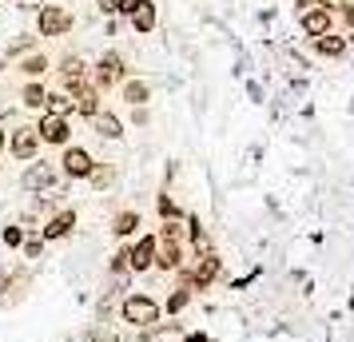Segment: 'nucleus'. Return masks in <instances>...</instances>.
Segmentation results:
<instances>
[{
	"label": "nucleus",
	"mask_w": 354,
	"mask_h": 342,
	"mask_svg": "<svg viewBox=\"0 0 354 342\" xmlns=\"http://www.w3.org/2000/svg\"><path fill=\"white\" fill-rule=\"evenodd\" d=\"M96 8L104 17H115V8H120V0H96Z\"/></svg>",
	"instance_id": "obj_33"
},
{
	"label": "nucleus",
	"mask_w": 354,
	"mask_h": 342,
	"mask_svg": "<svg viewBox=\"0 0 354 342\" xmlns=\"http://www.w3.org/2000/svg\"><path fill=\"white\" fill-rule=\"evenodd\" d=\"M115 175H120V171H115V163H96V167H92V175H88V183H92V187H96V191H104V187H112L115 183Z\"/></svg>",
	"instance_id": "obj_23"
},
{
	"label": "nucleus",
	"mask_w": 354,
	"mask_h": 342,
	"mask_svg": "<svg viewBox=\"0 0 354 342\" xmlns=\"http://www.w3.org/2000/svg\"><path fill=\"white\" fill-rule=\"evenodd\" d=\"M40 144H52V147H68L72 144V120L64 115H44L40 112V124H32Z\"/></svg>",
	"instance_id": "obj_7"
},
{
	"label": "nucleus",
	"mask_w": 354,
	"mask_h": 342,
	"mask_svg": "<svg viewBox=\"0 0 354 342\" xmlns=\"http://www.w3.org/2000/svg\"><path fill=\"white\" fill-rule=\"evenodd\" d=\"M92 167H96V160H92L88 147H76V144L60 147V171H64L68 180H88Z\"/></svg>",
	"instance_id": "obj_6"
},
{
	"label": "nucleus",
	"mask_w": 354,
	"mask_h": 342,
	"mask_svg": "<svg viewBox=\"0 0 354 342\" xmlns=\"http://www.w3.org/2000/svg\"><path fill=\"white\" fill-rule=\"evenodd\" d=\"M4 291H12V275L0 267V303H4Z\"/></svg>",
	"instance_id": "obj_34"
},
{
	"label": "nucleus",
	"mask_w": 354,
	"mask_h": 342,
	"mask_svg": "<svg viewBox=\"0 0 354 342\" xmlns=\"http://www.w3.org/2000/svg\"><path fill=\"white\" fill-rule=\"evenodd\" d=\"M72 112L76 108H72V96L68 92H48L44 96V115H64V120H72Z\"/></svg>",
	"instance_id": "obj_21"
},
{
	"label": "nucleus",
	"mask_w": 354,
	"mask_h": 342,
	"mask_svg": "<svg viewBox=\"0 0 354 342\" xmlns=\"http://www.w3.org/2000/svg\"><path fill=\"white\" fill-rule=\"evenodd\" d=\"M247 96H251V104H267V92L259 80H247Z\"/></svg>",
	"instance_id": "obj_29"
},
{
	"label": "nucleus",
	"mask_w": 354,
	"mask_h": 342,
	"mask_svg": "<svg viewBox=\"0 0 354 342\" xmlns=\"http://www.w3.org/2000/svg\"><path fill=\"white\" fill-rule=\"evenodd\" d=\"M120 80H128V64H124V56H120V52H104L96 64H92V80H88V84L104 96V92L115 88Z\"/></svg>",
	"instance_id": "obj_2"
},
{
	"label": "nucleus",
	"mask_w": 354,
	"mask_h": 342,
	"mask_svg": "<svg viewBox=\"0 0 354 342\" xmlns=\"http://www.w3.org/2000/svg\"><path fill=\"white\" fill-rule=\"evenodd\" d=\"M156 211H160L163 223H179V219H183V207H179L167 191H160V196H156Z\"/></svg>",
	"instance_id": "obj_24"
},
{
	"label": "nucleus",
	"mask_w": 354,
	"mask_h": 342,
	"mask_svg": "<svg viewBox=\"0 0 354 342\" xmlns=\"http://www.w3.org/2000/svg\"><path fill=\"white\" fill-rule=\"evenodd\" d=\"M44 96H48V88L40 80H28L24 88H20V104L28 108V112H44Z\"/></svg>",
	"instance_id": "obj_20"
},
{
	"label": "nucleus",
	"mask_w": 354,
	"mask_h": 342,
	"mask_svg": "<svg viewBox=\"0 0 354 342\" xmlns=\"http://www.w3.org/2000/svg\"><path fill=\"white\" fill-rule=\"evenodd\" d=\"M187 303H192V291H183V287H179V291L167 298V314H179V310L187 307Z\"/></svg>",
	"instance_id": "obj_27"
},
{
	"label": "nucleus",
	"mask_w": 354,
	"mask_h": 342,
	"mask_svg": "<svg viewBox=\"0 0 354 342\" xmlns=\"http://www.w3.org/2000/svg\"><path fill=\"white\" fill-rule=\"evenodd\" d=\"M156 239H171V243H179V239H183V231H179V223H163Z\"/></svg>",
	"instance_id": "obj_30"
},
{
	"label": "nucleus",
	"mask_w": 354,
	"mask_h": 342,
	"mask_svg": "<svg viewBox=\"0 0 354 342\" xmlns=\"http://www.w3.org/2000/svg\"><path fill=\"white\" fill-rule=\"evenodd\" d=\"M72 12H68L64 4H40L36 8V36H64L72 32Z\"/></svg>",
	"instance_id": "obj_4"
},
{
	"label": "nucleus",
	"mask_w": 354,
	"mask_h": 342,
	"mask_svg": "<svg viewBox=\"0 0 354 342\" xmlns=\"http://www.w3.org/2000/svg\"><path fill=\"white\" fill-rule=\"evenodd\" d=\"M338 17H342V32L354 36V0H346V4L338 8Z\"/></svg>",
	"instance_id": "obj_28"
},
{
	"label": "nucleus",
	"mask_w": 354,
	"mask_h": 342,
	"mask_svg": "<svg viewBox=\"0 0 354 342\" xmlns=\"http://www.w3.org/2000/svg\"><path fill=\"white\" fill-rule=\"evenodd\" d=\"M128 24H131V32H136V36L156 32V24H160V8H156V0H144V4L128 17Z\"/></svg>",
	"instance_id": "obj_13"
},
{
	"label": "nucleus",
	"mask_w": 354,
	"mask_h": 342,
	"mask_svg": "<svg viewBox=\"0 0 354 342\" xmlns=\"http://www.w3.org/2000/svg\"><path fill=\"white\" fill-rule=\"evenodd\" d=\"M310 48H315V56H322V60H338V56H346V36H338V32H326V36H315L310 40Z\"/></svg>",
	"instance_id": "obj_15"
},
{
	"label": "nucleus",
	"mask_w": 354,
	"mask_h": 342,
	"mask_svg": "<svg viewBox=\"0 0 354 342\" xmlns=\"http://www.w3.org/2000/svg\"><path fill=\"white\" fill-rule=\"evenodd\" d=\"M156 263V235H136V243L128 247V271L131 275H144Z\"/></svg>",
	"instance_id": "obj_9"
},
{
	"label": "nucleus",
	"mask_w": 354,
	"mask_h": 342,
	"mask_svg": "<svg viewBox=\"0 0 354 342\" xmlns=\"http://www.w3.org/2000/svg\"><path fill=\"white\" fill-rule=\"evenodd\" d=\"M56 180H60V171L48 160H28L24 175H20V187L28 196H44V191H56Z\"/></svg>",
	"instance_id": "obj_3"
},
{
	"label": "nucleus",
	"mask_w": 354,
	"mask_h": 342,
	"mask_svg": "<svg viewBox=\"0 0 354 342\" xmlns=\"http://www.w3.org/2000/svg\"><path fill=\"white\" fill-rule=\"evenodd\" d=\"M299 28L315 40V36L335 32V17H330L326 8H306V12H299Z\"/></svg>",
	"instance_id": "obj_11"
},
{
	"label": "nucleus",
	"mask_w": 354,
	"mask_h": 342,
	"mask_svg": "<svg viewBox=\"0 0 354 342\" xmlns=\"http://www.w3.org/2000/svg\"><path fill=\"white\" fill-rule=\"evenodd\" d=\"M342 4H346V0H315V8H326L330 17H338V8H342Z\"/></svg>",
	"instance_id": "obj_32"
},
{
	"label": "nucleus",
	"mask_w": 354,
	"mask_h": 342,
	"mask_svg": "<svg viewBox=\"0 0 354 342\" xmlns=\"http://www.w3.org/2000/svg\"><path fill=\"white\" fill-rule=\"evenodd\" d=\"M100 92L92 88V84H84V88H76L72 92V108H76V115H84V120H92V115L100 112Z\"/></svg>",
	"instance_id": "obj_17"
},
{
	"label": "nucleus",
	"mask_w": 354,
	"mask_h": 342,
	"mask_svg": "<svg viewBox=\"0 0 354 342\" xmlns=\"http://www.w3.org/2000/svg\"><path fill=\"white\" fill-rule=\"evenodd\" d=\"M92 128H96L100 140H124V124H120V115L108 112V108H100V112L92 115Z\"/></svg>",
	"instance_id": "obj_16"
},
{
	"label": "nucleus",
	"mask_w": 354,
	"mask_h": 342,
	"mask_svg": "<svg viewBox=\"0 0 354 342\" xmlns=\"http://www.w3.org/2000/svg\"><path fill=\"white\" fill-rule=\"evenodd\" d=\"M140 4H144V0H120V8H115V17H120V20H128L131 12L140 8Z\"/></svg>",
	"instance_id": "obj_31"
},
{
	"label": "nucleus",
	"mask_w": 354,
	"mask_h": 342,
	"mask_svg": "<svg viewBox=\"0 0 354 342\" xmlns=\"http://www.w3.org/2000/svg\"><path fill=\"white\" fill-rule=\"evenodd\" d=\"M104 28H108V36H115V32H120V17H108V24H104Z\"/></svg>",
	"instance_id": "obj_35"
},
{
	"label": "nucleus",
	"mask_w": 354,
	"mask_h": 342,
	"mask_svg": "<svg viewBox=\"0 0 354 342\" xmlns=\"http://www.w3.org/2000/svg\"><path fill=\"white\" fill-rule=\"evenodd\" d=\"M0 243L8 247V251H12V247H20V243H24V227H20V223H8V227H0Z\"/></svg>",
	"instance_id": "obj_25"
},
{
	"label": "nucleus",
	"mask_w": 354,
	"mask_h": 342,
	"mask_svg": "<svg viewBox=\"0 0 354 342\" xmlns=\"http://www.w3.org/2000/svg\"><path fill=\"white\" fill-rule=\"evenodd\" d=\"M60 92H76V88H84L88 84V64H84V56H76V52H68V56H60Z\"/></svg>",
	"instance_id": "obj_8"
},
{
	"label": "nucleus",
	"mask_w": 354,
	"mask_h": 342,
	"mask_svg": "<svg viewBox=\"0 0 354 342\" xmlns=\"http://www.w3.org/2000/svg\"><path fill=\"white\" fill-rule=\"evenodd\" d=\"M306 8H315V0H295V12H306Z\"/></svg>",
	"instance_id": "obj_37"
},
{
	"label": "nucleus",
	"mask_w": 354,
	"mask_h": 342,
	"mask_svg": "<svg viewBox=\"0 0 354 342\" xmlns=\"http://www.w3.org/2000/svg\"><path fill=\"white\" fill-rule=\"evenodd\" d=\"M120 96L128 99V108H147L151 104V84L140 80V76H128V80H120Z\"/></svg>",
	"instance_id": "obj_14"
},
{
	"label": "nucleus",
	"mask_w": 354,
	"mask_h": 342,
	"mask_svg": "<svg viewBox=\"0 0 354 342\" xmlns=\"http://www.w3.org/2000/svg\"><path fill=\"white\" fill-rule=\"evenodd\" d=\"M151 267H160L163 275H167V271H179V267H183V247L171 243V239H156V263H151Z\"/></svg>",
	"instance_id": "obj_12"
},
{
	"label": "nucleus",
	"mask_w": 354,
	"mask_h": 342,
	"mask_svg": "<svg viewBox=\"0 0 354 342\" xmlns=\"http://www.w3.org/2000/svg\"><path fill=\"white\" fill-rule=\"evenodd\" d=\"M28 52H36V32H20L8 48H4V64L8 60H20V56H28Z\"/></svg>",
	"instance_id": "obj_22"
},
{
	"label": "nucleus",
	"mask_w": 354,
	"mask_h": 342,
	"mask_svg": "<svg viewBox=\"0 0 354 342\" xmlns=\"http://www.w3.org/2000/svg\"><path fill=\"white\" fill-rule=\"evenodd\" d=\"M4 151H8V128L0 124V155H4Z\"/></svg>",
	"instance_id": "obj_36"
},
{
	"label": "nucleus",
	"mask_w": 354,
	"mask_h": 342,
	"mask_svg": "<svg viewBox=\"0 0 354 342\" xmlns=\"http://www.w3.org/2000/svg\"><path fill=\"white\" fill-rule=\"evenodd\" d=\"M48 68H52V60L44 56V52H28V56H20L17 60V72L20 76H28V80H40Z\"/></svg>",
	"instance_id": "obj_18"
},
{
	"label": "nucleus",
	"mask_w": 354,
	"mask_h": 342,
	"mask_svg": "<svg viewBox=\"0 0 354 342\" xmlns=\"http://www.w3.org/2000/svg\"><path fill=\"white\" fill-rule=\"evenodd\" d=\"M8 155L20 163H28L40 155V135H36L32 124H17V128L8 131Z\"/></svg>",
	"instance_id": "obj_5"
},
{
	"label": "nucleus",
	"mask_w": 354,
	"mask_h": 342,
	"mask_svg": "<svg viewBox=\"0 0 354 342\" xmlns=\"http://www.w3.org/2000/svg\"><path fill=\"white\" fill-rule=\"evenodd\" d=\"M183 342H211V339H207V334H203V330H195V334H187V339H183Z\"/></svg>",
	"instance_id": "obj_38"
},
{
	"label": "nucleus",
	"mask_w": 354,
	"mask_h": 342,
	"mask_svg": "<svg viewBox=\"0 0 354 342\" xmlns=\"http://www.w3.org/2000/svg\"><path fill=\"white\" fill-rule=\"evenodd\" d=\"M160 319H163V307L151 294L131 291L120 298V323H128L131 330H151V326H160Z\"/></svg>",
	"instance_id": "obj_1"
},
{
	"label": "nucleus",
	"mask_w": 354,
	"mask_h": 342,
	"mask_svg": "<svg viewBox=\"0 0 354 342\" xmlns=\"http://www.w3.org/2000/svg\"><path fill=\"white\" fill-rule=\"evenodd\" d=\"M20 251H24V259H40V255H44V239H40V235H24V243H20Z\"/></svg>",
	"instance_id": "obj_26"
},
{
	"label": "nucleus",
	"mask_w": 354,
	"mask_h": 342,
	"mask_svg": "<svg viewBox=\"0 0 354 342\" xmlns=\"http://www.w3.org/2000/svg\"><path fill=\"white\" fill-rule=\"evenodd\" d=\"M72 231H76V211H72V207H60V211L40 227V239H44V243H56V239H68Z\"/></svg>",
	"instance_id": "obj_10"
},
{
	"label": "nucleus",
	"mask_w": 354,
	"mask_h": 342,
	"mask_svg": "<svg viewBox=\"0 0 354 342\" xmlns=\"http://www.w3.org/2000/svg\"><path fill=\"white\" fill-rule=\"evenodd\" d=\"M112 235L115 239H136V235H140V211L124 207V211L112 219Z\"/></svg>",
	"instance_id": "obj_19"
}]
</instances>
